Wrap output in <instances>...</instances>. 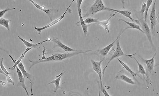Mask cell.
<instances>
[{"instance_id": "6da1fadb", "label": "cell", "mask_w": 159, "mask_h": 96, "mask_svg": "<svg viewBox=\"0 0 159 96\" xmlns=\"http://www.w3.org/2000/svg\"><path fill=\"white\" fill-rule=\"evenodd\" d=\"M91 50H81L79 52H73L72 53H58L54 54L50 56L49 57L46 58L45 59H40V60H36V61H31L30 60V62L32 64L30 65L29 70L35 64L40 63L42 62H57V61H61L64 60L68 58L71 57L72 56L78 55L80 54L85 53L86 52H91Z\"/></svg>"}, {"instance_id": "7a4b0ae2", "label": "cell", "mask_w": 159, "mask_h": 96, "mask_svg": "<svg viewBox=\"0 0 159 96\" xmlns=\"http://www.w3.org/2000/svg\"><path fill=\"white\" fill-rule=\"evenodd\" d=\"M106 6H105L103 1L102 0H96L94 3L91 6L88 10V12L85 15L84 17L90 15H94L97 13L105 10Z\"/></svg>"}, {"instance_id": "3957f363", "label": "cell", "mask_w": 159, "mask_h": 96, "mask_svg": "<svg viewBox=\"0 0 159 96\" xmlns=\"http://www.w3.org/2000/svg\"><path fill=\"white\" fill-rule=\"evenodd\" d=\"M129 29H130L129 27L126 28L125 29L122 30V32L118 35L115 41H113L111 44L108 45V46L105 47V48H103L102 49H99V50H97V51H95V52H92L91 53L88 54H96V55H98V56L100 55L101 56H104L105 57H106V56L108 55L109 53V51L110 50L112 47H113V45L115 44V43L117 41V40H118L119 38H120L121 35L123 34V32H124L126 30Z\"/></svg>"}, {"instance_id": "277c9868", "label": "cell", "mask_w": 159, "mask_h": 96, "mask_svg": "<svg viewBox=\"0 0 159 96\" xmlns=\"http://www.w3.org/2000/svg\"><path fill=\"white\" fill-rule=\"evenodd\" d=\"M120 38L118 39L117 41H116V50H115V52L114 53V54L111 56V57L110 59L109 62H108V63L106 65L105 67L104 68V69L103 70V74L104 75L105 74V69L107 68L108 67V65L110 63V62L112 61L113 59H115L118 58L119 57H121V56H130L131 54H129V55H126V54H125L122 51V49H121V47L120 46Z\"/></svg>"}, {"instance_id": "5b68a950", "label": "cell", "mask_w": 159, "mask_h": 96, "mask_svg": "<svg viewBox=\"0 0 159 96\" xmlns=\"http://www.w3.org/2000/svg\"><path fill=\"white\" fill-rule=\"evenodd\" d=\"M156 1H155L153 5L152 6V9L150 13V19L151 22V31L152 34L154 35L155 31V27L157 24V17L156 15Z\"/></svg>"}, {"instance_id": "8992f818", "label": "cell", "mask_w": 159, "mask_h": 96, "mask_svg": "<svg viewBox=\"0 0 159 96\" xmlns=\"http://www.w3.org/2000/svg\"><path fill=\"white\" fill-rule=\"evenodd\" d=\"M139 21L140 25V27L141 29H142L143 32H144V33H145L146 35L147 36L150 45L152 47H154V44H153L152 38H151V31H150V29L149 28L148 24L143 19H140Z\"/></svg>"}, {"instance_id": "52a82bcc", "label": "cell", "mask_w": 159, "mask_h": 96, "mask_svg": "<svg viewBox=\"0 0 159 96\" xmlns=\"http://www.w3.org/2000/svg\"><path fill=\"white\" fill-rule=\"evenodd\" d=\"M48 41L54 42V43H55L57 45V46H59V47L62 49L64 51L67 52V53L70 52H79V51H81V50H76V49H73L72 48H70V47L65 45L64 44L62 43L61 41L60 40V39L59 38L54 37V38H53L52 39H49L47 40H45V41H43V42L44 43V42Z\"/></svg>"}, {"instance_id": "ba28073f", "label": "cell", "mask_w": 159, "mask_h": 96, "mask_svg": "<svg viewBox=\"0 0 159 96\" xmlns=\"http://www.w3.org/2000/svg\"><path fill=\"white\" fill-rule=\"evenodd\" d=\"M82 1H83V0H77L76 1L77 8L78 9V14H79V17H80V21L76 24L80 23L82 29H83V33L86 36L87 33V25L85 23L84 20H83V17L81 15V6Z\"/></svg>"}, {"instance_id": "9c48e42d", "label": "cell", "mask_w": 159, "mask_h": 96, "mask_svg": "<svg viewBox=\"0 0 159 96\" xmlns=\"http://www.w3.org/2000/svg\"><path fill=\"white\" fill-rule=\"evenodd\" d=\"M105 10L110 11H114V12H116L118 14H121L122 15L124 16L129 18L131 20V21L133 22V23H136L137 24H139L140 26V22L139 19L135 20L131 16V12L129 10H118L113 9L112 8H107L106 7L105 8Z\"/></svg>"}, {"instance_id": "30bf717a", "label": "cell", "mask_w": 159, "mask_h": 96, "mask_svg": "<svg viewBox=\"0 0 159 96\" xmlns=\"http://www.w3.org/2000/svg\"><path fill=\"white\" fill-rule=\"evenodd\" d=\"M135 54H131L130 56H129V57H130L131 58H132L133 59H134V60H135L136 62V63H137V64H138V67H139V71H138V72H137V74H141L143 75L144 78V76H146V79H145L146 81V82H147V84L149 85V84H150V82L152 83V82H151V80H150V77H149V76L147 75L146 71L144 67L143 64L140 63L139 62V61L136 59L135 57L134 56H133Z\"/></svg>"}, {"instance_id": "8fae6325", "label": "cell", "mask_w": 159, "mask_h": 96, "mask_svg": "<svg viewBox=\"0 0 159 96\" xmlns=\"http://www.w3.org/2000/svg\"><path fill=\"white\" fill-rule=\"evenodd\" d=\"M156 53L155 54H154L153 57L152 58L150 59H144L143 58L140 57L141 59H142V62L145 64L146 65V73H147V75L149 77L150 74L151 73V72L153 71V69H154V67H155V57L156 55Z\"/></svg>"}, {"instance_id": "7c38bea8", "label": "cell", "mask_w": 159, "mask_h": 96, "mask_svg": "<svg viewBox=\"0 0 159 96\" xmlns=\"http://www.w3.org/2000/svg\"><path fill=\"white\" fill-rule=\"evenodd\" d=\"M104 59H103L102 60H100V62H95L93 59H91V64H92V68L94 72H95L97 73L98 74V76L100 78L101 84H102V69H101V64L102 62H103Z\"/></svg>"}, {"instance_id": "4fadbf2b", "label": "cell", "mask_w": 159, "mask_h": 96, "mask_svg": "<svg viewBox=\"0 0 159 96\" xmlns=\"http://www.w3.org/2000/svg\"><path fill=\"white\" fill-rule=\"evenodd\" d=\"M74 0L72 1V2H71V3L70 4V6H69V7H68V8H67V9H66V11H65V12H64V14H63V15L61 16H60V17H59V19H56L54 21H52V22L51 23H50V24H49L47 25L46 26L43 27V28H36V27H35V28H35V29L36 30V31H37V32H39V34H40V33L41 32V31H42V30H44V29H47V28H49V27H51V26H52L56 24L57 23H58L59 21H60L62 19H63L64 17H65V15L66 13V12H67V11H68V9H69V8H70V6H71V4H72V3H73V2H74Z\"/></svg>"}, {"instance_id": "5bb4252c", "label": "cell", "mask_w": 159, "mask_h": 96, "mask_svg": "<svg viewBox=\"0 0 159 96\" xmlns=\"http://www.w3.org/2000/svg\"><path fill=\"white\" fill-rule=\"evenodd\" d=\"M115 78L116 79H118V80L124 81V82L129 83V84H132V85L135 84V82L133 81L131 78L126 76L123 73V70H121V71L118 72L117 75L115 76Z\"/></svg>"}, {"instance_id": "9a60e30c", "label": "cell", "mask_w": 159, "mask_h": 96, "mask_svg": "<svg viewBox=\"0 0 159 96\" xmlns=\"http://www.w3.org/2000/svg\"><path fill=\"white\" fill-rule=\"evenodd\" d=\"M17 67L20 69V71H21L22 73L23 74L24 77L27 78L28 80H30L31 84V94L32 95V78H33V76L31 74L29 73L27 71H26L25 67H24L22 63L20 62L17 65Z\"/></svg>"}, {"instance_id": "2e32d148", "label": "cell", "mask_w": 159, "mask_h": 96, "mask_svg": "<svg viewBox=\"0 0 159 96\" xmlns=\"http://www.w3.org/2000/svg\"><path fill=\"white\" fill-rule=\"evenodd\" d=\"M16 68L17 73V76H18V77H19V81H20V85L24 88V90L26 92V93H28V91H27V88L26 87L25 85V78L24 77L23 74H22L21 71H20V69L19 68V67H17Z\"/></svg>"}, {"instance_id": "e0dca14e", "label": "cell", "mask_w": 159, "mask_h": 96, "mask_svg": "<svg viewBox=\"0 0 159 96\" xmlns=\"http://www.w3.org/2000/svg\"><path fill=\"white\" fill-rule=\"evenodd\" d=\"M65 72H63L61 73L60 74V75L59 76H57L56 77V79L55 80H53L52 82H50L47 85H49L52 83H54V84L55 85V89L54 91V92H56L57 91H58V89H62L61 87L60 86V82L61 79L62 77V76H63L65 73Z\"/></svg>"}, {"instance_id": "ac0fdd59", "label": "cell", "mask_w": 159, "mask_h": 96, "mask_svg": "<svg viewBox=\"0 0 159 96\" xmlns=\"http://www.w3.org/2000/svg\"><path fill=\"white\" fill-rule=\"evenodd\" d=\"M118 59V61H119V62H120V63L122 65L123 67L126 70V71H127V72H129L131 74V76H132V77H133V78H134V79H135V81H136V82H138L137 80L136 79V76H139L140 78H141V79H142V78H141V77H140V76H139V74H137V73H135V72H133V71H132V70H131V69L129 67V66L127 65V64H126L125 63L123 62H122V61H121V60H120V59Z\"/></svg>"}, {"instance_id": "d6986e66", "label": "cell", "mask_w": 159, "mask_h": 96, "mask_svg": "<svg viewBox=\"0 0 159 96\" xmlns=\"http://www.w3.org/2000/svg\"><path fill=\"white\" fill-rule=\"evenodd\" d=\"M29 1H30V2H31V3L33 4V5L35 6L36 7H37L38 9L40 10L41 11H44V12H45L46 14L48 15V16H49V17H50V19L51 20H52V18L51 14V13L52 12V11L56 10L46 9L44 6H43V7H42V6H41L39 5H38V4H36V3H35V2H34L32 0H30Z\"/></svg>"}, {"instance_id": "ffe728a7", "label": "cell", "mask_w": 159, "mask_h": 96, "mask_svg": "<svg viewBox=\"0 0 159 96\" xmlns=\"http://www.w3.org/2000/svg\"><path fill=\"white\" fill-rule=\"evenodd\" d=\"M114 16H115V14H113L111 15V16H110V18L108 19L107 20L103 21H99L98 23H95V24H98L101 26L102 27H103L105 29L106 32L110 33V31H109V26L110 24V21Z\"/></svg>"}, {"instance_id": "44dd1931", "label": "cell", "mask_w": 159, "mask_h": 96, "mask_svg": "<svg viewBox=\"0 0 159 96\" xmlns=\"http://www.w3.org/2000/svg\"><path fill=\"white\" fill-rule=\"evenodd\" d=\"M18 38H19V39H20V40L22 42L24 43L25 45L27 48H37V49H38V46H39L40 44H42V43H43V41H42V42L38 43V44H31V43H29V42H27V41H26L24 39L21 38L20 36H18Z\"/></svg>"}, {"instance_id": "7402d4cb", "label": "cell", "mask_w": 159, "mask_h": 96, "mask_svg": "<svg viewBox=\"0 0 159 96\" xmlns=\"http://www.w3.org/2000/svg\"><path fill=\"white\" fill-rule=\"evenodd\" d=\"M32 49H33L32 48H27V49H26L24 53L22 54L21 56L20 57V58L17 59V61L15 63L14 65L12 66V67L9 68V69H12V70H13V69H15V68H16V67H17V65H18V64L21 62V61L22 59H23V58L25 57L26 54L27 53V52H28L29 50Z\"/></svg>"}, {"instance_id": "603a6c76", "label": "cell", "mask_w": 159, "mask_h": 96, "mask_svg": "<svg viewBox=\"0 0 159 96\" xmlns=\"http://www.w3.org/2000/svg\"><path fill=\"white\" fill-rule=\"evenodd\" d=\"M118 21H123L126 24H127L129 26L130 29H138L141 32H142V33H144V32H143V30H142V29H141L140 26L139 25L136 24H135V23H129V21H126L124 20L123 19H119Z\"/></svg>"}, {"instance_id": "cb8c5ba5", "label": "cell", "mask_w": 159, "mask_h": 96, "mask_svg": "<svg viewBox=\"0 0 159 96\" xmlns=\"http://www.w3.org/2000/svg\"><path fill=\"white\" fill-rule=\"evenodd\" d=\"M10 21L11 20H7L6 19H3V18H1V19H0V24H1V25L3 26L5 28H6V29H7L8 31H10V27L9 25V23Z\"/></svg>"}, {"instance_id": "d4e9b609", "label": "cell", "mask_w": 159, "mask_h": 96, "mask_svg": "<svg viewBox=\"0 0 159 96\" xmlns=\"http://www.w3.org/2000/svg\"><path fill=\"white\" fill-rule=\"evenodd\" d=\"M152 2H153L152 0H148L147 1V3L146 4V10L144 12V21L146 23H147V15H148V11H149L150 6L151 5Z\"/></svg>"}, {"instance_id": "484cf974", "label": "cell", "mask_w": 159, "mask_h": 96, "mask_svg": "<svg viewBox=\"0 0 159 96\" xmlns=\"http://www.w3.org/2000/svg\"><path fill=\"white\" fill-rule=\"evenodd\" d=\"M99 21H98V19H94L91 17H88L87 19L84 20L85 23L86 24H91V23H98Z\"/></svg>"}, {"instance_id": "4316f807", "label": "cell", "mask_w": 159, "mask_h": 96, "mask_svg": "<svg viewBox=\"0 0 159 96\" xmlns=\"http://www.w3.org/2000/svg\"><path fill=\"white\" fill-rule=\"evenodd\" d=\"M3 58L1 59V62H0V67H1V71L7 74V75H9L10 74L9 72H8L7 71L6 69L5 68V67H4V65L3 64Z\"/></svg>"}, {"instance_id": "83f0119b", "label": "cell", "mask_w": 159, "mask_h": 96, "mask_svg": "<svg viewBox=\"0 0 159 96\" xmlns=\"http://www.w3.org/2000/svg\"><path fill=\"white\" fill-rule=\"evenodd\" d=\"M0 73L1 74H2L3 75H4V76H5L6 77L7 80V81L8 82L12 83V85H15V83H14V82L11 79L10 77L9 76V75H7V74H6L3 72L1 71V69H0Z\"/></svg>"}, {"instance_id": "f1b7e54d", "label": "cell", "mask_w": 159, "mask_h": 96, "mask_svg": "<svg viewBox=\"0 0 159 96\" xmlns=\"http://www.w3.org/2000/svg\"><path fill=\"white\" fill-rule=\"evenodd\" d=\"M15 9V8H6L4 10L1 11H0V17H1L2 16H3V15H4L7 11H8L12 10H14Z\"/></svg>"}, {"instance_id": "f546056e", "label": "cell", "mask_w": 159, "mask_h": 96, "mask_svg": "<svg viewBox=\"0 0 159 96\" xmlns=\"http://www.w3.org/2000/svg\"><path fill=\"white\" fill-rule=\"evenodd\" d=\"M101 91L102 92H103V94H104L105 96H111L110 94H109L107 91L106 90L105 88V87L103 86V83L101 84Z\"/></svg>"}, {"instance_id": "4dcf8cb0", "label": "cell", "mask_w": 159, "mask_h": 96, "mask_svg": "<svg viewBox=\"0 0 159 96\" xmlns=\"http://www.w3.org/2000/svg\"><path fill=\"white\" fill-rule=\"evenodd\" d=\"M146 4L145 3L143 2L142 3V7H141V9L140 12L142 16L144 14L145 11L146 10Z\"/></svg>"}, {"instance_id": "1f68e13d", "label": "cell", "mask_w": 159, "mask_h": 96, "mask_svg": "<svg viewBox=\"0 0 159 96\" xmlns=\"http://www.w3.org/2000/svg\"><path fill=\"white\" fill-rule=\"evenodd\" d=\"M100 93L101 92H99V96H100Z\"/></svg>"}, {"instance_id": "d6a6232c", "label": "cell", "mask_w": 159, "mask_h": 96, "mask_svg": "<svg viewBox=\"0 0 159 96\" xmlns=\"http://www.w3.org/2000/svg\"><path fill=\"white\" fill-rule=\"evenodd\" d=\"M27 96H30V95H29V93H27Z\"/></svg>"}]
</instances>
